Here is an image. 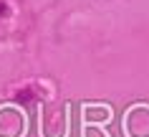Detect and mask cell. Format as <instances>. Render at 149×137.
<instances>
[{
    "mask_svg": "<svg viewBox=\"0 0 149 137\" xmlns=\"http://www.w3.org/2000/svg\"><path fill=\"white\" fill-rule=\"evenodd\" d=\"M10 15H13L10 3H8V0H0V20H3V18H10Z\"/></svg>",
    "mask_w": 149,
    "mask_h": 137,
    "instance_id": "cell-2",
    "label": "cell"
},
{
    "mask_svg": "<svg viewBox=\"0 0 149 137\" xmlns=\"http://www.w3.org/2000/svg\"><path fill=\"white\" fill-rule=\"evenodd\" d=\"M13 97H15V102H20V104H28L31 99L38 97V86H36V84H25V86H18L15 91H13Z\"/></svg>",
    "mask_w": 149,
    "mask_h": 137,
    "instance_id": "cell-1",
    "label": "cell"
}]
</instances>
